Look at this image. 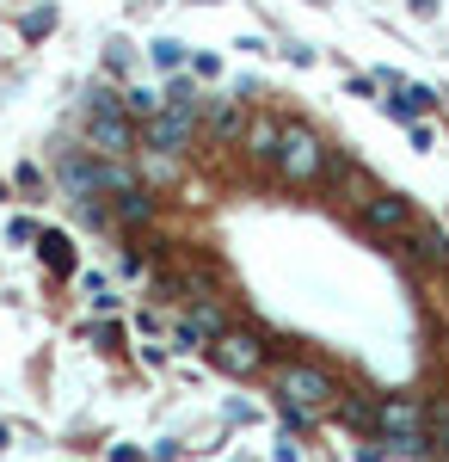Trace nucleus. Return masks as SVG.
Instances as JSON below:
<instances>
[{
    "label": "nucleus",
    "mask_w": 449,
    "mask_h": 462,
    "mask_svg": "<svg viewBox=\"0 0 449 462\" xmlns=\"http://www.w3.org/2000/svg\"><path fill=\"white\" fill-rule=\"evenodd\" d=\"M37 253H43V265H50L56 278H69V272H74V247H69L62 228H43V235H37Z\"/></svg>",
    "instance_id": "nucleus-9"
},
{
    "label": "nucleus",
    "mask_w": 449,
    "mask_h": 462,
    "mask_svg": "<svg viewBox=\"0 0 449 462\" xmlns=\"http://www.w3.org/2000/svg\"><path fill=\"white\" fill-rule=\"evenodd\" d=\"M271 462H302V450L289 444V431H283V444H277V450H271Z\"/></svg>",
    "instance_id": "nucleus-19"
},
{
    "label": "nucleus",
    "mask_w": 449,
    "mask_h": 462,
    "mask_svg": "<svg viewBox=\"0 0 449 462\" xmlns=\"http://www.w3.org/2000/svg\"><path fill=\"white\" fill-rule=\"evenodd\" d=\"M191 136H197V117H185V111H154L148 124H142V143L154 148V154H185L191 148Z\"/></svg>",
    "instance_id": "nucleus-5"
},
{
    "label": "nucleus",
    "mask_w": 449,
    "mask_h": 462,
    "mask_svg": "<svg viewBox=\"0 0 449 462\" xmlns=\"http://www.w3.org/2000/svg\"><path fill=\"white\" fill-rule=\"evenodd\" d=\"M376 431L394 450H425L431 444V413L407 394H388V401H376Z\"/></svg>",
    "instance_id": "nucleus-3"
},
{
    "label": "nucleus",
    "mask_w": 449,
    "mask_h": 462,
    "mask_svg": "<svg viewBox=\"0 0 449 462\" xmlns=\"http://www.w3.org/2000/svg\"><path fill=\"white\" fill-rule=\"evenodd\" d=\"M56 25V6H43V13H25V37H43Z\"/></svg>",
    "instance_id": "nucleus-18"
},
{
    "label": "nucleus",
    "mask_w": 449,
    "mask_h": 462,
    "mask_svg": "<svg viewBox=\"0 0 449 462\" xmlns=\"http://www.w3.org/2000/svg\"><path fill=\"white\" fill-rule=\"evenodd\" d=\"M437 106V93L431 87H400L394 99H381V111L394 117V124H418V111H431Z\"/></svg>",
    "instance_id": "nucleus-8"
},
{
    "label": "nucleus",
    "mask_w": 449,
    "mask_h": 462,
    "mask_svg": "<svg viewBox=\"0 0 449 462\" xmlns=\"http://www.w3.org/2000/svg\"><path fill=\"white\" fill-rule=\"evenodd\" d=\"M431 444L449 457V401H444V407H431Z\"/></svg>",
    "instance_id": "nucleus-17"
},
{
    "label": "nucleus",
    "mask_w": 449,
    "mask_h": 462,
    "mask_svg": "<svg viewBox=\"0 0 449 462\" xmlns=\"http://www.w3.org/2000/svg\"><path fill=\"white\" fill-rule=\"evenodd\" d=\"M167 111H185V117H204V99H197V87H191V80H173V93H167Z\"/></svg>",
    "instance_id": "nucleus-15"
},
{
    "label": "nucleus",
    "mask_w": 449,
    "mask_h": 462,
    "mask_svg": "<svg viewBox=\"0 0 449 462\" xmlns=\"http://www.w3.org/2000/svg\"><path fill=\"white\" fill-rule=\"evenodd\" d=\"M209 357H215V370H228V376H252V370L265 364V346H259L252 333H241V327H228V333L209 346Z\"/></svg>",
    "instance_id": "nucleus-6"
},
{
    "label": "nucleus",
    "mask_w": 449,
    "mask_h": 462,
    "mask_svg": "<svg viewBox=\"0 0 449 462\" xmlns=\"http://www.w3.org/2000/svg\"><path fill=\"white\" fill-rule=\"evenodd\" d=\"M363 228L370 235H407L413 228V204L400 191H370L363 198Z\"/></svg>",
    "instance_id": "nucleus-7"
},
{
    "label": "nucleus",
    "mask_w": 449,
    "mask_h": 462,
    "mask_svg": "<svg viewBox=\"0 0 449 462\" xmlns=\"http://www.w3.org/2000/svg\"><path fill=\"white\" fill-rule=\"evenodd\" d=\"M413 13L418 19H437V0H413Z\"/></svg>",
    "instance_id": "nucleus-20"
},
{
    "label": "nucleus",
    "mask_w": 449,
    "mask_h": 462,
    "mask_svg": "<svg viewBox=\"0 0 449 462\" xmlns=\"http://www.w3.org/2000/svg\"><path fill=\"white\" fill-rule=\"evenodd\" d=\"M241 130H246L241 99H222V106L209 111V136H215V143H228V136H241Z\"/></svg>",
    "instance_id": "nucleus-11"
},
{
    "label": "nucleus",
    "mask_w": 449,
    "mask_h": 462,
    "mask_svg": "<svg viewBox=\"0 0 449 462\" xmlns=\"http://www.w3.org/2000/svg\"><path fill=\"white\" fill-rule=\"evenodd\" d=\"M413 253L425 259V265H449V241L437 235V228H418V235H413Z\"/></svg>",
    "instance_id": "nucleus-13"
},
{
    "label": "nucleus",
    "mask_w": 449,
    "mask_h": 462,
    "mask_svg": "<svg viewBox=\"0 0 449 462\" xmlns=\"http://www.w3.org/2000/svg\"><path fill=\"white\" fill-rule=\"evenodd\" d=\"M277 143H283V124H246V154L252 161H277Z\"/></svg>",
    "instance_id": "nucleus-10"
},
{
    "label": "nucleus",
    "mask_w": 449,
    "mask_h": 462,
    "mask_svg": "<svg viewBox=\"0 0 449 462\" xmlns=\"http://www.w3.org/2000/svg\"><path fill=\"white\" fill-rule=\"evenodd\" d=\"M277 173L289 179V185H314V179L333 173V148L314 136L308 124H283V143H277Z\"/></svg>",
    "instance_id": "nucleus-1"
},
{
    "label": "nucleus",
    "mask_w": 449,
    "mask_h": 462,
    "mask_svg": "<svg viewBox=\"0 0 449 462\" xmlns=\"http://www.w3.org/2000/svg\"><path fill=\"white\" fill-rule=\"evenodd\" d=\"M160 106H167V99H160V93H148V87H130V93H124V111H130L136 124H148Z\"/></svg>",
    "instance_id": "nucleus-14"
},
{
    "label": "nucleus",
    "mask_w": 449,
    "mask_h": 462,
    "mask_svg": "<svg viewBox=\"0 0 449 462\" xmlns=\"http://www.w3.org/2000/svg\"><path fill=\"white\" fill-rule=\"evenodd\" d=\"M0 450H6V426H0Z\"/></svg>",
    "instance_id": "nucleus-22"
},
{
    "label": "nucleus",
    "mask_w": 449,
    "mask_h": 462,
    "mask_svg": "<svg viewBox=\"0 0 449 462\" xmlns=\"http://www.w3.org/2000/svg\"><path fill=\"white\" fill-rule=\"evenodd\" d=\"M148 56H154V69H167V74H173L179 62H185V43H173V37H160V43H154Z\"/></svg>",
    "instance_id": "nucleus-16"
},
{
    "label": "nucleus",
    "mask_w": 449,
    "mask_h": 462,
    "mask_svg": "<svg viewBox=\"0 0 449 462\" xmlns=\"http://www.w3.org/2000/svg\"><path fill=\"white\" fill-rule=\"evenodd\" d=\"M87 136H93V148H99V154L124 161V154L136 148V117H130L124 106H111V111H87Z\"/></svg>",
    "instance_id": "nucleus-4"
},
{
    "label": "nucleus",
    "mask_w": 449,
    "mask_h": 462,
    "mask_svg": "<svg viewBox=\"0 0 449 462\" xmlns=\"http://www.w3.org/2000/svg\"><path fill=\"white\" fill-rule=\"evenodd\" d=\"M148 216H154V198H148V191H117V222H130V228H136V222H148Z\"/></svg>",
    "instance_id": "nucleus-12"
},
{
    "label": "nucleus",
    "mask_w": 449,
    "mask_h": 462,
    "mask_svg": "<svg viewBox=\"0 0 449 462\" xmlns=\"http://www.w3.org/2000/svg\"><path fill=\"white\" fill-rule=\"evenodd\" d=\"M277 401H296V407H308V413H326V407H339V401H345V389H339L320 364L289 357V364L277 370Z\"/></svg>",
    "instance_id": "nucleus-2"
},
{
    "label": "nucleus",
    "mask_w": 449,
    "mask_h": 462,
    "mask_svg": "<svg viewBox=\"0 0 449 462\" xmlns=\"http://www.w3.org/2000/svg\"><path fill=\"white\" fill-rule=\"evenodd\" d=\"M111 462H142V457L130 450V444H117V450H111Z\"/></svg>",
    "instance_id": "nucleus-21"
}]
</instances>
